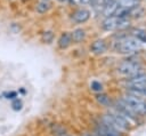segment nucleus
<instances>
[{"mask_svg": "<svg viewBox=\"0 0 146 136\" xmlns=\"http://www.w3.org/2000/svg\"><path fill=\"white\" fill-rule=\"evenodd\" d=\"M114 48L120 54H132L141 48V42L133 35H124L115 42Z\"/></svg>", "mask_w": 146, "mask_h": 136, "instance_id": "nucleus-1", "label": "nucleus"}, {"mask_svg": "<svg viewBox=\"0 0 146 136\" xmlns=\"http://www.w3.org/2000/svg\"><path fill=\"white\" fill-rule=\"evenodd\" d=\"M120 102H122L135 114H140V115L146 114V102L136 95L128 94V95L123 96L120 99Z\"/></svg>", "mask_w": 146, "mask_h": 136, "instance_id": "nucleus-2", "label": "nucleus"}, {"mask_svg": "<svg viewBox=\"0 0 146 136\" xmlns=\"http://www.w3.org/2000/svg\"><path fill=\"white\" fill-rule=\"evenodd\" d=\"M130 26V21L128 17H119L115 15L108 16L106 17L103 23H102V27L105 31H121V30H125Z\"/></svg>", "mask_w": 146, "mask_h": 136, "instance_id": "nucleus-3", "label": "nucleus"}, {"mask_svg": "<svg viewBox=\"0 0 146 136\" xmlns=\"http://www.w3.org/2000/svg\"><path fill=\"white\" fill-rule=\"evenodd\" d=\"M143 67L140 65V63L135 62V61H123L119 66H117V71L119 73H121L124 77H135L141 72Z\"/></svg>", "mask_w": 146, "mask_h": 136, "instance_id": "nucleus-4", "label": "nucleus"}, {"mask_svg": "<svg viewBox=\"0 0 146 136\" xmlns=\"http://www.w3.org/2000/svg\"><path fill=\"white\" fill-rule=\"evenodd\" d=\"M103 122L116 128L117 130H127L129 129V121L120 115V114H115V113H110V114H105L103 117Z\"/></svg>", "mask_w": 146, "mask_h": 136, "instance_id": "nucleus-5", "label": "nucleus"}, {"mask_svg": "<svg viewBox=\"0 0 146 136\" xmlns=\"http://www.w3.org/2000/svg\"><path fill=\"white\" fill-rule=\"evenodd\" d=\"M127 85L129 89H139V88H145L146 87V74L145 73H139L135 77H131L128 81Z\"/></svg>", "mask_w": 146, "mask_h": 136, "instance_id": "nucleus-6", "label": "nucleus"}, {"mask_svg": "<svg viewBox=\"0 0 146 136\" xmlns=\"http://www.w3.org/2000/svg\"><path fill=\"white\" fill-rule=\"evenodd\" d=\"M98 133L102 136H121V134L119 133V130L105 122H103L102 125H99L98 127Z\"/></svg>", "mask_w": 146, "mask_h": 136, "instance_id": "nucleus-7", "label": "nucleus"}, {"mask_svg": "<svg viewBox=\"0 0 146 136\" xmlns=\"http://www.w3.org/2000/svg\"><path fill=\"white\" fill-rule=\"evenodd\" d=\"M89 17H90V11L88 9H84V8L78 9L72 16L73 21L76 23H84L89 19Z\"/></svg>", "mask_w": 146, "mask_h": 136, "instance_id": "nucleus-8", "label": "nucleus"}, {"mask_svg": "<svg viewBox=\"0 0 146 136\" xmlns=\"http://www.w3.org/2000/svg\"><path fill=\"white\" fill-rule=\"evenodd\" d=\"M91 51L95 54V55H100V54H104L107 49V45L105 42V40L103 39H98L96 41H94L91 43V47H90Z\"/></svg>", "mask_w": 146, "mask_h": 136, "instance_id": "nucleus-9", "label": "nucleus"}, {"mask_svg": "<svg viewBox=\"0 0 146 136\" xmlns=\"http://www.w3.org/2000/svg\"><path fill=\"white\" fill-rule=\"evenodd\" d=\"M73 42V39H72V32H64L59 39H58V47L60 49H65L67 48L71 43Z\"/></svg>", "mask_w": 146, "mask_h": 136, "instance_id": "nucleus-10", "label": "nucleus"}, {"mask_svg": "<svg viewBox=\"0 0 146 136\" xmlns=\"http://www.w3.org/2000/svg\"><path fill=\"white\" fill-rule=\"evenodd\" d=\"M117 7H119L117 2L111 3V5H105V6L103 7V9H102V14H103L105 17L112 16V15H114V13H115V10H116Z\"/></svg>", "mask_w": 146, "mask_h": 136, "instance_id": "nucleus-11", "label": "nucleus"}, {"mask_svg": "<svg viewBox=\"0 0 146 136\" xmlns=\"http://www.w3.org/2000/svg\"><path fill=\"white\" fill-rule=\"evenodd\" d=\"M50 7H51V2H50L49 0H41V1L38 2L35 9H36L38 13L44 14L46 11H48V10L50 9Z\"/></svg>", "mask_w": 146, "mask_h": 136, "instance_id": "nucleus-12", "label": "nucleus"}, {"mask_svg": "<svg viewBox=\"0 0 146 136\" xmlns=\"http://www.w3.org/2000/svg\"><path fill=\"white\" fill-rule=\"evenodd\" d=\"M143 15H144V8L140 5H136L135 7L129 8V10H128V16H131V17H135V18L140 17Z\"/></svg>", "mask_w": 146, "mask_h": 136, "instance_id": "nucleus-13", "label": "nucleus"}, {"mask_svg": "<svg viewBox=\"0 0 146 136\" xmlns=\"http://www.w3.org/2000/svg\"><path fill=\"white\" fill-rule=\"evenodd\" d=\"M86 38V31L83 29H76L72 32V39H73V42H81L82 40H84Z\"/></svg>", "mask_w": 146, "mask_h": 136, "instance_id": "nucleus-14", "label": "nucleus"}, {"mask_svg": "<svg viewBox=\"0 0 146 136\" xmlns=\"http://www.w3.org/2000/svg\"><path fill=\"white\" fill-rule=\"evenodd\" d=\"M140 0H117V5L123 8H132L136 5H139Z\"/></svg>", "mask_w": 146, "mask_h": 136, "instance_id": "nucleus-15", "label": "nucleus"}, {"mask_svg": "<svg viewBox=\"0 0 146 136\" xmlns=\"http://www.w3.org/2000/svg\"><path fill=\"white\" fill-rule=\"evenodd\" d=\"M132 35L136 37L140 42H146V31L137 29V30H133Z\"/></svg>", "mask_w": 146, "mask_h": 136, "instance_id": "nucleus-16", "label": "nucleus"}, {"mask_svg": "<svg viewBox=\"0 0 146 136\" xmlns=\"http://www.w3.org/2000/svg\"><path fill=\"white\" fill-rule=\"evenodd\" d=\"M52 39H54V33H52L51 31H46V32H43V34H42V37H41V40H42L44 43H50V42L52 41Z\"/></svg>", "mask_w": 146, "mask_h": 136, "instance_id": "nucleus-17", "label": "nucleus"}, {"mask_svg": "<svg viewBox=\"0 0 146 136\" xmlns=\"http://www.w3.org/2000/svg\"><path fill=\"white\" fill-rule=\"evenodd\" d=\"M128 94L136 95V96H146V87L139 89H128Z\"/></svg>", "mask_w": 146, "mask_h": 136, "instance_id": "nucleus-18", "label": "nucleus"}, {"mask_svg": "<svg viewBox=\"0 0 146 136\" xmlns=\"http://www.w3.org/2000/svg\"><path fill=\"white\" fill-rule=\"evenodd\" d=\"M90 88H91V90H94V91H96V93H100V91L103 90V86H102V83L98 82V81H92L91 85H90Z\"/></svg>", "mask_w": 146, "mask_h": 136, "instance_id": "nucleus-19", "label": "nucleus"}, {"mask_svg": "<svg viewBox=\"0 0 146 136\" xmlns=\"http://www.w3.org/2000/svg\"><path fill=\"white\" fill-rule=\"evenodd\" d=\"M97 101H98L100 104H103V105H108V104H110V99H108V97H107L105 94L98 95V96H97Z\"/></svg>", "mask_w": 146, "mask_h": 136, "instance_id": "nucleus-20", "label": "nucleus"}, {"mask_svg": "<svg viewBox=\"0 0 146 136\" xmlns=\"http://www.w3.org/2000/svg\"><path fill=\"white\" fill-rule=\"evenodd\" d=\"M22 105H23V103H22L21 99H15V101L13 102V104H11V106H13V109H14L15 111L21 110V109H22Z\"/></svg>", "mask_w": 146, "mask_h": 136, "instance_id": "nucleus-21", "label": "nucleus"}, {"mask_svg": "<svg viewBox=\"0 0 146 136\" xmlns=\"http://www.w3.org/2000/svg\"><path fill=\"white\" fill-rule=\"evenodd\" d=\"M6 98H15L16 96H17V94H16V91H10V93H8V94H6Z\"/></svg>", "mask_w": 146, "mask_h": 136, "instance_id": "nucleus-22", "label": "nucleus"}, {"mask_svg": "<svg viewBox=\"0 0 146 136\" xmlns=\"http://www.w3.org/2000/svg\"><path fill=\"white\" fill-rule=\"evenodd\" d=\"M115 2H117V0H103V5L105 6V5H111V3H115ZM103 6V7H104Z\"/></svg>", "mask_w": 146, "mask_h": 136, "instance_id": "nucleus-23", "label": "nucleus"}, {"mask_svg": "<svg viewBox=\"0 0 146 136\" xmlns=\"http://www.w3.org/2000/svg\"><path fill=\"white\" fill-rule=\"evenodd\" d=\"M81 3H83V5H86V3H90V0H79Z\"/></svg>", "mask_w": 146, "mask_h": 136, "instance_id": "nucleus-24", "label": "nucleus"}, {"mask_svg": "<svg viewBox=\"0 0 146 136\" xmlns=\"http://www.w3.org/2000/svg\"><path fill=\"white\" fill-rule=\"evenodd\" d=\"M83 136H94V135H91V134H84Z\"/></svg>", "mask_w": 146, "mask_h": 136, "instance_id": "nucleus-25", "label": "nucleus"}]
</instances>
